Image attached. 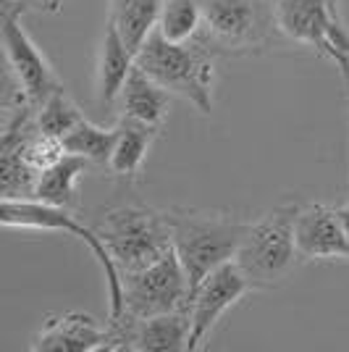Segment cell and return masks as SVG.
I'll list each match as a JSON object with an SVG mask.
<instances>
[{"label":"cell","instance_id":"7402d4cb","mask_svg":"<svg viewBox=\"0 0 349 352\" xmlns=\"http://www.w3.org/2000/svg\"><path fill=\"white\" fill-rule=\"evenodd\" d=\"M336 210H339V219H341V223H344V232H347V236H349V203H347V206H339Z\"/></svg>","mask_w":349,"mask_h":352},{"label":"cell","instance_id":"44dd1931","mask_svg":"<svg viewBox=\"0 0 349 352\" xmlns=\"http://www.w3.org/2000/svg\"><path fill=\"white\" fill-rule=\"evenodd\" d=\"M79 118H85V113H82L79 105L69 98L66 87L58 89V92H53V95H50L43 105H37V111H34V124H37V129L43 134H47V137H53V140H60V142H63V137L76 126Z\"/></svg>","mask_w":349,"mask_h":352},{"label":"cell","instance_id":"9a60e30c","mask_svg":"<svg viewBox=\"0 0 349 352\" xmlns=\"http://www.w3.org/2000/svg\"><path fill=\"white\" fill-rule=\"evenodd\" d=\"M171 92L160 87L153 76H147L139 66H134L126 79V85L118 95V113L121 118H131L139 121L153 129H163L166 118H168V108H171Z\"/></svg>","mask_w":349,"mask_h":352},{"label":"cell","instance_id":"277c9868","mask_svg":"<svg viewBox=\"0 0 349 352\" xmlns=\"http://www.w3.org/2000/svg\"><path fill=\"white\" fill-rule=\"evenodd\" d=\"M203 40L221 56H252L268 50L278 34L276 0H200Z\"/></svg>","mask_w":349,"mask_h":352},{"label":"cell","instance_id":"7c38bea8","mask_svg":"<svg viewBox=\"0 0 349 352\" xmlns=\"http://www.w3.org/2000/svg\"><path fill=\"white\" fill-rule=\"evenodd\" d=\"M32 352H100L113 350L111 321H98L89 313H50L30 342Z\"/></svg>","mask_w":349,"mask_h":352},{"label":"cell","instance_id":"8fae6325","mask_svg":"<svg viewBox=\"0 0 349 352\" xmlns=\"http://www.w3.org/2000/svg\"><path fill=\"white\" fill-rule=\"evenodd\" d=\"M113 329V350L129 352H187L190 350V310L160 313L142 321L108 318Z\"/></svg>","mask_w":349,"mask_h":352},{"label":"cell","instance_id":"d6986e66","mask_svg":"<svg viewBox=\"0 0 349 352\" xmlns=\"http://www.w3.org/2000/svg\"><path fill=\"white\" fill-rule=\"evenodd\" d=\"M118 126H98L89 118H79L76 126L63 137V150L89 161L92 166H105L116 145Z\"/></svg>","mask_w":349,"mask_h":352},{"label":"cell","instance_id":"6da1fadb","mask_svg":"<svg viewBox=\"0 0 349 352\" xmlns=\"http://www.w3.org/2000/svg\"><path fill=\"white\" fill-rule=\"evenodd\" d=\"M171 226V242L190 276L192 292L216 268L234 261L249 221L232 210H205V208H166Z\"/></svg>","mask_w":349,"mask_h":352},{"label":"cell","instance_id":"3957f363","mask_svg":"<svg viewBox=\"0 0 349 352\" xmlns=\"http://www.w3.org/2000/svg\"><path fill=\"white\" fill-rule=\"evenodd\" d=\"M300 203H281L265 210L258 221H249L234 263L247 276L252 289H273L286 281L294 263L300 261L294 221Z\"/></svg>","mask_w":349,"mask_h":352},{"label":"cell","instance_id":"52a82bcc","mask_svg":"<svg viewBox=\"0 0 349 352\" xmlns=\"http://www.w3.org/2000/svg\"><path fill=\"white\" fill-rule=\"evenodd\" d=\"M278 34L331 60L349 87V27L339 0H276Z\"/></svg>","mask_w":349,"mask_h":352},{"label":"cell","instance_id":"e0dca14e","mask_svg":"<svg viewBox=\"0 0 349 352\" xmlns=\"http://www.w3.org/2000/svg\"><path fill=\"white\" fill-rule=\"evenodd\" d=\"M116 126L118 134L113 153H111V161H108V171L116 179H124V182H137L142 174L147 153H150V147L158 137V129L121 116H118Z\"/></svg>","mask_w":349,"mask_h":352},{"label":"cell","instance_id":"5bb4252c","mask_svg":"<svg viewBox=\"0 0 349 352\" xmlns=\"http://www.w3.org/2000/svg\"><path fill=\"white\" fill-rule=\"evenodd\" d=\"M134 66H137V53L121 40L116 27L108 21L95 63V100L102 108H113L118 103V95Z\"/></svg>","mask_w":349,"mask_h":352},{"label":"cell","instance_id":"7a4b0ae2","mask_svg":"<svg viewBox=\"0 0 349 352\" xmlns=\"http://www.w3.org/2000/svg\"><path fill=\"white\" fill-rule=\"evenodd\" d=\"M213 50L194 37L190 43H171L158 30L145 40L137 53V66L153 76L174 98L192 103L203 116L213 113L216 63Z\"/></svg>","mask_w":349,"mask_h":352},{"label":"cell","instance_id":"ba28073f","mask_svg":"<svg viewBox=\"0 0 349 352\" xmlns=\"http://www.w3.org/2000/svg\"><path fill=\"white\" fill-rule=\"evenodd\" d=\"M124 281V318L142 321L160 313L190 310L192 287L176 250L171 248L145 268L121 274ZM118 316V318H121Z\"/></svg>","mask_w":349,"mask_h":352},{"label":"cell","instance_id":"5b68a950","mask_svg":"<svg viewBox=\"0 0 349 352\" xmlns=\"http://www.w3.org/2000/svg\"><path fill=\"white\" fill-rule=\"evenodd\" d=\"M95 232L100 234L111 258L116 261L118 271H137L147 263L158 261L174 248L171 226L166 219V210L147 206H116L100 213L95 223Z\"/></svg>","mask_w":349,"mask_h":352},{"label":"cell","instance_id":"30bf717a","mask_svg":"<svg viewBox=\"0 0 349 352\" xmlns=\"http://www.w3.org/2000/svg\"><path fill=\"white\" fill-rule=\"evenodd\" d=\"M255 292L247 276L239 271V265L229 261L221 268H216L207 279L192 292L190 300V350H203L205 342L210 339L213 329L218 326V321L234 308L239 305V300L245 294Z\"/></svg>","mask_w":349,"mask_h":352},{"label":"cell","instance_id":"8992f818","mask_svg":"<svg viewBox=\"0 0 349 352\" xmlns=\"http://www.w3.org/2000/svg\"><path fill=\"white\" fill-rule=\"evenodd\" d=\"M0 223L5 229H24V232H63V234H71L79 242H85L92 252V258L100 265L102 279H105L108 310H111L108 318H118L124 313V281H121V271H118L116 261L111 258V252L100 239V234L95 232V226L76 221L74 210L47 206L40 200H3Z\"/></svg>","mask_w":349,"mask_h":352},{"label":"cell","instance_id":"2e32d148","mask_svg":"<svg viewBox=\"0 0 349 352\" xmlns=\"http://www.w3.org/2000/svg\"><path fill=\"white\" fill-rule=\"evenodd\" d=\"M89 168H92L89 161L79 158V155H71V153H63L58 161L50 163L40 174L32 200L76 210L79 208V182H82V176L87 174Z\"/></svg>","mask_w":349,"mask_h":352},{"label":"cell","instance_id":"9c48e42d","mask_svg":"<svg viewBox=\"0 0 349 352\" xmlns=\"http://www.w3.org/2000/svg\"><path fill=\"white\" fill-rule=\"evenodd\" d=\"M24 11L19 8H3V19H0V40H3V53H5V66L11 69L19 85L30 95V100L43 105L53 92L63 89V82L56 74L53 63L47 60L40 45L32 40V34L24 30L21 24Z\"/></svg>","mask_w":349,"mask_h":352},{"label":"cell","instance_id":"4fadbf2b","mask_svg":"<svg viewBox=\"0 0 349 352\" xmlns=\"http://www.w3.org/2000/svg\"><path fill=\"white\" fill-rule=\"evenodd\" d=\"M294 236L300 261H347L349 263V236L339 210L323 203L300 206L294 221Z\"/></svg>","mask_w":349,"mask_h":352},{"label":"cell","instance_id":"ffe728a7","mask_svg":"<svg viewBox=\"0 0 349 352\" xmlns=\"http://www.w3.org/2000/svg\"><path fill=\"white\" fill-rule=\"evenodd\" d=\"M203 30L200 0H163L158 32L171 43H190Z\"/></svg>","mask_w":349,"mask_h":352},{"label":"cell","instance_id":"ac0fdd59","mask_svg":"<svg viewBox=\"0 0 349 352\" xmlns=\"http://www.w3.org/2000/svg\"><path fill=\"white\" fill-rule=\"evenodd\" d=\"M108 3H111L108 21L116 27L121 40L134 53H139L147 37L158 30L163 0H108Z\"/></svg>","mask_w":349,"mask_h":352}]
</instances>
